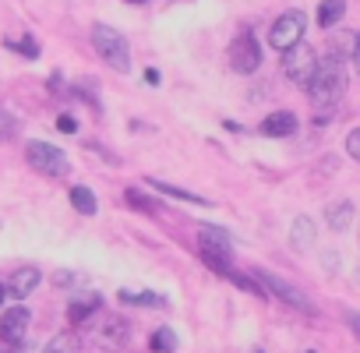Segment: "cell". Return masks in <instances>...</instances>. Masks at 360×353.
Here are the masks:
<instances>
[{
  "label": "cell",
  "instance_id": "cell-1",
  "mask_svg": "<svg viewBox=\"0 0 360 353\" xmlns=\"http://www.w3.org/2000/svg\"><path fill=\"white\" fill-rule=\"evenodd\" d=\"M311 106L318 113V120H328L346 92V60H339L335 53L328 60H321L314 68V78H311Z\"/></svg>",
  "mask_w": 360,
  "mask_h": 353
},
{
  "label": "cell",
  "instance_id": "cell-2",
  "mask_svg": "<svg viewBox=\"0 0 360 353\" xmlns=\"http://www.w3.org/2000/svg\"><path fill=\"white\" fill-rule=\"evenodd\" d=\"M92 43H96V53L113 68V71H131V46L127 39L113 29V25H96L92 29Z\"/></svg>",
  "mask_w": 360,
  "mask_h": 353
},
{
  "label": "cell",
  "instance_id": "cell-3",
  "mask_svg": "<svg viewBox=\"0 0 360 353\" xmlns=\"http://www.w3.org/2000/svg\"><path fill=\"white\" fill-rule=\"evenodd\" d=\"M255 283L265 290V297H279L283 304H290V307H297V311H304V314H314V304L307 300V293L297 290V286H290L286 279L272 276L269 269H255Z\"/></svg>",
  "mask_w": 360,
  "mask_h": 353
},
{
  "label": "cell",
  "instance_id": "cell-4",
  "mask_svg": "<svg viewBox=\"0 0 360 353\" xmlns=\"http://www.w3.org/2000/svg\"><path fill=\"white\" fill-rule=\"evenodd\" d=\"M25 155H29L32 169H39L46 176H68V169H71L68 155L57 145H50V141H29L25 145Z\"/></svg>",
  "mask_w": 360,
  "mask_h": 353
},
{
  "label": "cell",
  "instance_id": "cell-5",
  "mask_svg": "<svg viewBox=\"0 0 360 353\" xmlns=\"http://www.w3.org/2000/svg\"><path fill=\"white\" fill-rule=\"evenodd\" d=\"M314 68H318V57H314V50L307 43H297V46H290L283 53V71H286V78L293 85H311Z\"/></svg>",
  "mask_w": 360,
  "mask_h": 353
},
{
  "label": "cell",
  "instance_id": "cell-6",
  "mask_svg": "<svg viewBox=\"0 0 360 353\" xmlns=\"http://www.w3.org/2000/svg\"><path fill=\"white\" fill-rule=\"evenodd\" d=\"M300 39H304V11H286V15H279L276 25H272V32H269V43L286 53V50L297 46Z\"/></svg>",
  "mask_w": 360,
  "mask_h": 353
},
{
  "label": "cell",
  "instance_id": "cell-7",
  "mask_svg": "<svg viewBox=\"0 0 360 353\" xmlns=\"http://www.w3.org/2000/svg\"><path fill=\"white\" fill-rule=\"evenodd\" d=\"M258 64H262V46H258V39H255L251 32L237 36V39L230 43V68H233L237 75H251V71H258Z\"/></svg>",
  "mask_w": 360,
  "mask_h": 353
},
{
  "label": "cell",
  "instance_id": "cell-8",
  "mask_svg": "<svg viewBox=\"0 0 360 353\" xmlns=\"http://www.w3.org/2000/svg\"><path fill=\"white\" fill-rule=\"evenodd\" d=\"M29 307L25 304H15L11 311H4L0 314V339L4 342H11V346H22V339H25V328H29Z\"/></svg>",
  "mask_w": 360,
  "mask_h": 353
},
{
  "label": "cell",
  "instance_id": "cell-9",
  "mask_svg": "<svg viewBox=\"0 0 360 353\" xmlns=\"http://www.w3.org/2000/svg\"><path fill=\"white\" fill-rule=\"evenodd\" d=\"M198 237H202V251H209V255H219V258L233 262V240H230V233H226V230H219V226H202V230H198Z\"/></svg>",
  "mask_w": 360,
  "mask_h": 353
},
{
  "label": "cell",
  "instance_id": "cell-10",
  "mask_svg": "<svg viewBox=\"0 0 360 353\" xmlns=\"http://www.w3.org/2000/svg\"><path fill=\"white\" fill-rule=\"evenodd\" d=\"M131 342V325L124 321V318H106L103 325H99V346H106V349H124Z\"/></svg>",
  "mask_w": 360,
  "mask_h": 353
},
{
  "label": "cell",
  "instance_id": "cell-11",
  "mask_svg": "<svg viewBox=\"0 0 360 353\" xmlns=\"http://www.w3.org/2000/svg\"><path fill=\"white\" fill-rule=\"evenodd\" d=\"M293 131H297V117H293L290 110H279V113L265 117V124H262V134H265V138H286V134H293Z\"/></svg>",
  "mask_w": 360,
  "mask_h": 353
},
{
  "label": "cell",
  "instance_id": "cell-12",
  "mask_svg": "<svg viewBox=\"0 0 360 353\" xmlns=\"http://www.w3.org/2000/svg\"><path fill=\"white\" fill-rule=\"evenodd\" d=\"M39 283H43L39 269H18V272L11 276V283H8V293H11V297H29Z\"/></svg>",
  "mask_w": 360,
  "mask_h": 353
},
{
  "label": "cell",
  "instance_id": "cell-13",
  "mask_svg": "<svg viewBox=\"0 0 360 353\" xmlns=\"http://www.w3.org/2000/svg\"><path fill=\"white\" fill-rule=\"evenodd\" d=\"M103 307V300L96 297V293H85V297H75L71 300V307H68V318H71V325H82L89 314H96Z\"/></svg>",
  "mask_w": 360,
  "mask_h": 353
},
{
  "label": "cell",
  "instance_id": "cell-14",
  "mask_svg": "<svg viewBox=\"0 0 360 353\" xmlns=\"http://www.w3.org/2000/svg\"><path fill=\"white\" fill-rule=\"evenodd\" d=\"M290 244H293V251H307V248L314 244V223H311L307 216H297V219H293Z\"/></svg>",
  "mask_w": 360,
  "mask_h": 353
},
{
  "label": "cell",
  "instance_id": "cell-15",
  "mask_svg": "<svg viewBox=\"0 0 360 353\" xmlns=\"http://www.w3.org/2000/svg\"><path fill=\"white\" fill-rule=\"evenodd\" d=\"M145 184H152L159 195H169V198H176V202H191V205H212L209 198H202V195H195V191H184V188H176V184H162V181H145Z\"/></svg>",
  "mask_w": 360,
  "mask_h": 353
},
{
  "label": "cell",
  "instance_id": "cell-16",
  "mask_svg": "<svg viewBox=\"0 0 360 353\" xmlns=\"http://www.w3.org/2000/svg\"><path fill=\"white\" fill-rule=\"evenodd\" d=\"M342 15H346V0H321V8H318V25H321V29H332Z\"/></svg>",
  "mask_w": 360,
  "mask_h": 353
},
{
  "label": "cell",
  "instance_id": "cell-17",
  "mask_svg": "<svg viewBox=\"0 0 360 353\" xmlns=\"http://www.w3.org/2000/svg\"><path fill=\"white\" fill-rule=\"evenodd\" d=\"M71 205H75L82 216H96V212H99V205H96V195H92L85 184H75V188H71Z\"/></svg>",
  "mask_w": 360,
  "mask_h": 353
},
{
  "label": "cell",
  "instance_id": "cell-18",
  "mask_svg": "<svg viewBox=\"0 0 360 353\" xmlns=\"http://www.w3.org/2000/svg\"><path fill=\"white\" fill-rule=\"evenodd\" d=\"M117 297H120V304H127V307H166V297H159V293H131V290H120Z\"/></svg>",
  "mask_w": 360,
  "mask_h": 353
},
{
  "label": "cell",
  "instance_id": "cell-19",
  "mask_svg": "<svg viewBox=\"0 0 360 353\" xmlns=\"http://www.w3.org/2000/svg\"><path fill=\"white\" fill-rule=\"evenodd\" d=\"M43 353H82V339L75 332H60L43 346Z\"/></svg>",
  "mask_w": 360,
  "mask_h": 353
},
{
  "label": "cell",
  "instance_id": "cell-20",
  "mask_svg": "<svg viewBox=\"0 0 360 353\" xmlns=\"http://www.w3.org/2000/svg\"><path fill=\"white\" fill-rule=\"evenodd\" d=\"M349 223H353V202H339L335 209H328V226H332L335 233L349 230Z\"/></svg>",
  "mask_w": 360,
  "mask_h": 353
},
{
  "label": "cell",
  "instance_id": "cell-21",
  "mask_svg": "<svg viewBox=\"0 0 360 353\" xmlns=\"http://www.w3.org/2000/svg\"><path fill=\"white\" fill-rule=\"evenodd\" d=\"M148 342H152V353H176V335H173V328H169V325L155 328Z\"/></svg>",
  "mask_w": 360,
  "mask_h": 353
},
{
  "label": "cell",
  "instance_id": "cell-22",
  "mask_svg": "<svg viewBox=\"0 0 360 353\" xmlns=\"http://www.w3.org/2000/svg\"><path fill=\"white\" fill-rule=\"evenodd\" d=\"M127 202H131L134 209H141V212H148V216H155V212H159V205H155V202H148V198H145L141 191H134V188L127 191Z\"/></svg>",
  "mask_w": 360,
  "mask_h": 353
},
{
  "label": "cell",
  "instance_id": "cell-23",
  "mask_svg": "<svg viewBox=\"0 0 360 353\" xmlns=\"http://www.w3.org/2000/svg\"><path fill=\"white\" fill-rule=\"evenodd\" d=\"M15 50H22V53H25L29 60H36V57H39V43H36L32 36H25L22 43H15Z\"/></svg>",
  "mask_w": 360,
  "mask_h": 353
},
{
  "label": "cell",
  "instance_id": "cell-24",
  "mask_svg": "<svg viewBox=\"0 0 360 353\" xmlns=\"http://www.w3.org/2000/svg\"><path fill=\"white\" fill-rule=\"evenodd\" d=\"M57 131H64V134H75V131H78V120H75L71 113H60V117H57Z\"/></svg>",
  "mask_w": 360,
  "mask_h": 353
},
{
  "label": "cell",
  "instance_id": "cell-25",
  "mask_svg": "<svg viewBox=\"0 0 360 353\" xmlns=\"http://www.w3.org/2000/svg\"><path fill=\"white\" fill-rule=\"evenodd\" d=\"M346 155H349V159H360V131H349V138H346Z\"/></svg>",
  "mask_w": 360,
  "mask_h": 353
},
{
  "label": "cell",
  "instance_id": "cell-26",
  "mask_svg": "<svg viewBox=\"0 0 360 353\" xmlns=\"http://www.w3.org/2000/svg\"><path fill=\"white\" fill-rule=\"evenodd\" d=\"M145 82H148V85H159L162 78H159V71H155V68H148V71H145Z\"/></svg>",
  "mask_w": 360,
  "mask_h": 353
},
{
  "label": "cell",
  "instance_id": "cell-27",
  "mask_svg": "<svg viewBox=\"0 0 360 353\" xmlns=\"http://www.w3.org/2000/svg\"><path fill=\"white\" fill-rule=\"evenodd\" d=\"M71 279H75V276H71V272H60V276H53V283H57V286H68V283H71Z\"/></svg>",
  "mask_w": 360,
  "mask_h": 353
},
{
  "label": "cell",
  "instance_id": "cell-28",
  "mask_svg": "<svg viewBox=\"0 0 360 353\" xmlns=\"http://www.w3.org/2000/svg\"><path fill=\"white\" fill-rule=\"evenodd\" d=\"M4 297H8V290H4V286H0V304H4Z\"/></svg>",
  "mask_w": 360,
  "mask_h": 353
},
{
  "label": "cell",
  "instance_id": "cell-29",
  "mask_svg": "<svg viewBox=\"0 0 360 353\" xmlns=\"http://www.w3.org/2000/svg\"><path fill=\"white\" fill-rule=\"evenodd\" d=\"M131 4H141V0H131Z\"/></svg>",
  "mask_w": 360,
  "mask_h": 353
},
{
  "label": "cell",
  "instance_id": "cell-30",
  "mask_svg": "<svg viewBox=\"0 0 360 353\" xmlns=\"http://www.w3.org/2000/svg\"><path fill=\"white\" fill-rule=\"evenodd\" d=\"M307 353H314V349H307Z\"/></svg>",
  "mask_w": 360,
  "mask_h": 353
}]
</instances>
